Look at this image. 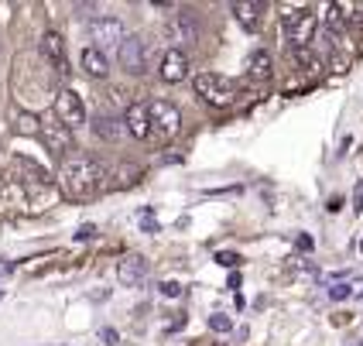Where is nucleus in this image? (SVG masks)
Instances as JSON below:
<instances>
[{"mask_svg": "<svg viewBox=\"0 0 363 346\" xmlns=\"http://www.w3.org/2000/svg\"><path fill=\"white\" fill-rule=\"evenodd\" d=\"M86 31H89L93 48H100V52H106V48H121L123 41L130 38V35H127V28H123V21L121 18H106V14H100V18L89 21V24H86Z\"/></svg>", "mask_w": 363, "mask_h": 346, "instance_id": "obj_3", "label": "nucleus"}, {"mask_svg": "<svg viewBox=\"0 0 363 346\" xmlns=\"http://www.w3.org/2000/svg\"><path fill=\"white\" fill-rule=\"evenodd\" d=\"M216 261H220L223 267H237L240 264V254H233V250H220V254H216Z\"/></svg>", "mask_w": 363, "mask_h": 346, "instance_id": "obj_22", "label": "nucleus"}, {"mask_svg": "<svg viewBox=\"0 0 363 346\" xmlns=\"http://www.w3.org/2000/svg\"><path fill=\"white\" fill-rule=\"evenodd\" d=\"M353 203H357V206H353V209H357V213H360V209H363V182L357 185V196H353Z\"/></svg>", "mask_w": 363, "mask_h": 346, "instance_id": "obj_25", "label": "nucleus"}, {"mask_svg": "<svg viewBox=\"0 0 363 346\" xmlns=\"http://www.w3.org/2000/svg\"><path fill=\"white\" fill-rule=\"evenodd\" d=\"M59 179H62L65 196H72V199H89V196L100 192L103 179H106V168H103L93 155H72V158L62 162Z\"/></svg>", "mask_w": 363, "mask_h": 346, "instance_id": "obj_1", "label": "nucleus"}, {"mask_svg": "<svg viewBox=\"0 0 363 346\" xmlns=\"http://www.w3.org/2000/svg\"><path fill=\"white\" fill-rule=\"evenodd\" d=\"M123 123H127V134L130 138L147 141L151 138V110H147V103H130L127 113H123Z\"/></svg>", "mask_w": 363, "mask_h": 346, "instance_id": "obj_10", "label": "nucleus"}, {"mask_svg": "<svg viewBox=\"0 0 363 346\" xmlns=\"http://www.w3.org/2000/svg\"><path fill=\"white\" fill-rule=\"evenodd\" d=\"M117 274H121L123 285H141L144 278H147V261L138 257V254H130V257H123L121 264H117Z\"/></svg>", "mask_w": 363, "mask_h": 346, "instance_id": "obj_16", "label": "nucleus"}, {"mask_svg": "<svg viewBox=\"0 0 363 346\" xmlns=\"http://www.w3.org/2000/svg\"><path fill=\"white\" fill-rule=\"evenodd\" d=\"M298 247H302V250H312V237H298Z\"/></svg>", "mask_w": 363, "mask_h": 346, "instance_id": "obj_27", "label": "nucleus"}, {"mask_svg": "<svg viewBox=\"0 0 363 346\" xmlns=\"http://www.w3.org/2000/svg\"><path fill=\"white\" fill-rule=\"evenodd\" d=\"M209 329H216V333H230V329H233V319L216 312V316H209Z\"/></svg>", "mask_w": 363, "mask_h": 346, "instance_id": "obj_21", "label": "nucleus"}, {"mask_svg": "<svg viewBox=\"0 0 363 346\" xmlns=\"http://www.w3.org/2000/svg\"><path fill=\"white\" fill-rule=\"evenodd\" d=\"M329 298H336V302H340V298H350V285H333L329 288Z\"/></svg>", "mask_w": 363, "mask_h": 346, "instance_id": "obj_24", "label": "nucleus"}, {"mask_svg": "<svg viewBox=\"0 0 363 346\" xmlns=\"http://www.w3.org/2000/svg\"><path fill=\"white\" fill-rule=\"evenodd\" d=\"M38 117H35V113H18V121H14V130H18V134H28V138H31V134H41V127H38Z\"/></svg>", "mask_w": 363, "mask_h": 346, "instance_id": "obj_20", "label": "nucleus"}, {"mask_svg": "<svg viewBox=\"0 0 363 346\" xmlns=\"http://www.w3.org/2000/svg\"><path fill=\"white\" fill-rule=\"evenodd\" d=\"M147 110H151V134L155 138H175L182 130V110L172 100L147 103Z\"/></svg>", "mask_w": 363, "mask_h": 346, "instance_id": "obj_5", "label": "nucleus"}, {"mask_svg": "<svg viewBox=\"0 0 363 346\" xmlns=\"http://www.w3.org/2000/svg\"><path fill=\"white\" fill-rule=\"evenodd\" d=\"M79 65H82V72H89L93 79H103L106 72H110V59H106V52H100V48H82V55H79Z\"/></svg>", "mask_w": 363, "mask_h": 346, "instance_id": "obj_15", "label": "nucleus"}, {"mask_svg": "<svg viewBox=\"0 0 363 346\" xmlns=\"http://www.w3.org/2000/svg\"><path fill=\"white\" fill-rule=\"evenodd\" d=\"M55 117L69 130H76V127L86 123V103H82V96L76 89H62L59 96H55Z\"/></svg>", "mask_w": 363, "mask_h": 346, "instance_id": "obj_8", "label": "nucleus"}, {"mask_svg": "<svg viewBox=\"0 0 363 346\" xmlns=\"http://www.w3.org/2000/svg\"><path fill=\"white\" fill-rule=\"evenodd\" d=\"M291 55L298 62V69H305V72H319V69H323V59H319L315 52H308V48H295Z\"/></svg>", "mask_w": 363, "mask_h": 346, "instance_id": "obj_18", "label": "nucleus"}, {"mask_svg": "<svg viewBox=\"0 0 363 346\" xmlns=\"http://www.w3.org/2000/svg\"><path fill=\"white\" fill-rule=\"evenodd\" d=\"M93 233H96V230H93V226H82V230H79V240H89V237H93Z\"/></svg>", "mask_w": 363, "mask_h": 346, "instance_id": "obj_26", "label": "nucleus"}, {"mask_svg": "<svg viewBox=\"0 0 363 346\" xmlns=\"http://www.w3.org/2000/svg\"><path fill=\"white\" fill-rule=\"evenodd\" d=\"M158 76L164 82H182L189 76V55L182 48H168L162 55V65H158Z\"/></svg>", "mask_w": 363, "mask_h": 346, "instance_id": "obj_11", "label": "nucleus"}, {"mask_svg": "<svg viewBox=\"0 0 363 346\" xmlns=\"http://www.w3.org/2000/svg\"><path fill=\"white\" fill-rule=\"evenodd\" d=\"M41 141H45V147L55 155V158H62L65 162V155L72 151V130L65 127V123H41Z\"/></svg>", "mask_w": 363, "mask_h": 346, "instance_id": "obj_9", "label": "nucleus"}, {"mask_svg": "<svg viewBox=\"0 0 363 346\" xmlns=\"http://www.w3.org/2000/svg\"><path fill=\"white\" fill-rule=\"evenodd\" d=\"M117 62L123 65V72H130V76H144V72H147V65H151V48H147V41L138 38V35H130V38L117 48Z\"/></svg>", "mask_w": 363, "mask_h": 346, "instance_id": "obj_6", "label": "nucleus"}, {"mask_svg": "<svg viewBox=\"0 0 363 346\" xmlns=\"http://www.w3.org/2000/svg\"><path fill=\"white\" fill-rule=\"evenodd\" d=\"M281 28L288 41L295 45V48H305L308 41L315 38V28H319V18L308 11V7H298V11H288L281 18Z\"/></svg>", "mask_w": 363, "mask_h": 346, "instance_id": "obj_4", "label": "nucleus"}, {"mask_svg": "<svg viewBox=\"0 0 363 346\" xmlns=\"http://www.w3.org/2000/svg\"><path fill=\"white\" fill-rule=\"evenodd\" d=\"M38 48H41V55L52 62L59 72H69V69H65V38H62L59 31H45Z\"/></svg>", "mask_w": 363, "mask_h": 346, "instance_id": "obj_12", "label": "nucleus"}, {"mask_svg": "<svg viewBox=\"0 0 363 346\" xmlns=\"http://www.w3.org/2000/svg\"><path fill=\"white\" fill-rule=\"evenodd\" d=\"M230 11H233V18H237L240 28L257 31V24H261V18H264V11H267V7H264L261 0H240V4H233Z\"/></svg>", "mask_w": 363, "mask_h": 346, "instance_id": "obj_13", "label": "nucleus"}, {"mask_svg": "<svg viewBox=\"0 0 363 346\" xmlns=\"http://www.w3.org/2000/svg\"><path fill=\"white\" fill-rule=\"evenodd\" d=\"M164 38L172 41V48H182V45H196L202 38V28L196 14L192 11H182L175 18L168 21V28H164Z\"/></svg>", "mask_w": 363, "mask_h": 346, "instance_id": "obj_7", "label": "nucleus"}, {"mask_svg": "<svg viewBox=\"0 0 363 346\" xmlns=\"http://www.w3.org/2000/svg\"><path fill=\"white\" fill-rule=\"evenodd\" d=\"M93 134L100 138V141H123L127 138V123L117 121V117H106V113H96L93 117Z\"/></svg>", "mask_w": 363, "mask_h": 346, "instance_id": "obj_14", "label": "nucleus"}, {"mask_svg": "<svg viewBox=\"0 0 363 346\" xmlns=\"http://www.w3.org/2000/svg\"><path fill=\"white\" fill-rule=\"evenodd\" d=\"M196 96L209 106H230L237 100V82L220 76V72H199L196 76Z\"/></svg>", "mask_w": 363, "mask_h": 346, "instance_id": "obj_2", "label": "nucleus"}, {"mask_svg": "<svg viewBox=\"0 0 363 346\" xmlns=\"http://www.w3.org/2000/svg\"><path fill=\"white\" fill-rule=\"evenodd\" d=\"M343 24H346V7L343 4H329L325 7V28L329 31H340Z\"/></svg>", "mask_w": 363, "mask_h": 346, "instance_id": "obj_19", "label": "nucleus"}, {"mask_svg": "<svg viewBox=\"0 0 363 346\" xmlns=\"http://www.w3.org/2000/svg\"><path fill=\"white\" fill-rule=\"evenodd\" d=\"M162 291H164V295H168V298H179V295H182V291H185V288H182L179 281H164V285H162Z\"/></svg>", "mask_w": 363, "mask_h": 346, "instance_id": "obj_23", "label": "nucleus"}, {"mask_svg": "<svg viewBox=\"0 0 363 346\" xmlns=\"http://www.w3.org/2000/svg\"><path fill=\"white\" fill-rule=\"evenodd\" d=\"M271 69H274V59H271V52H250V59H247V72H250V79H267L271 76Z\"/></svg>", "mask_w": 363, "mask_h": 346, "instance_id": "obj_17", "label": "nucleus"}]
</instances>
